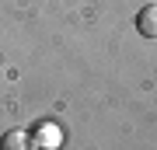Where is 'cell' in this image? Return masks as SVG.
Segmentation results:
<instances>
[{
    "mask_svg": "<svg viewBox=\"0 0 157 150\" xmlns=\"http://www.w3.org/2000/svg\"><path fill=\"white\" fill-rule=\"evenodd\" d=\"M136 28H140V35H147V39H157V4H147L136 14Z\"/></svg>",
    "mask_w": 157,
    "mask_h": 150,
    "instance_id": "obj_1",
    "label": "cell"
},
{
    "mask_svg": "<svg viewBox=\"0 0 157 150\" xmlns=\"http://www.w3.org/2000/svg\"><path fill=\"white\" fill-rule=\"evenodd\" d=\"M0 150H35V147H32V136L28 133L11 129V133H4V140H0Z\"/></svg>",
    "mask_w": 157,
    "mask_h": 150,
    "instance_id": "obj_2",
    "label": "cell"
}]
</instances>
